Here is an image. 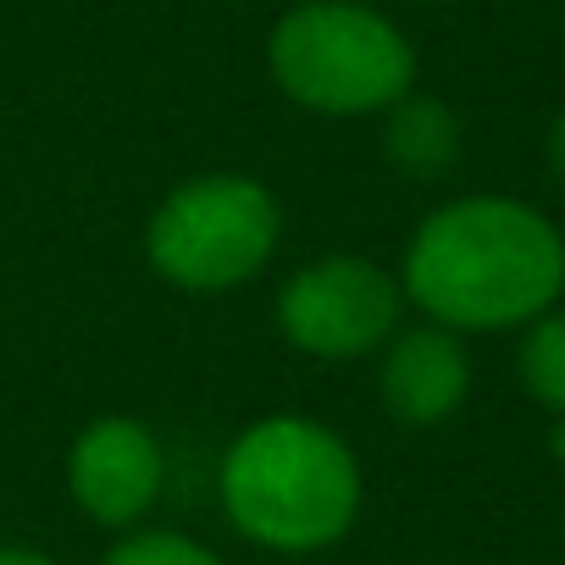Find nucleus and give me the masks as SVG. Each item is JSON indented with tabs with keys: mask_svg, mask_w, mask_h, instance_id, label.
<instances>
[{
	"mask_svg": "<svg viewBox=\"0 0 565 565\" xmlns=\"http://www.w3.org/2000/svg\"><path fill=\"white\" fill-rule=\"evenodd\" d=\"M399 289L427 322L455 333L526 328L565 289V238L543 211L504 194H466L422 216Z\"/></svg>",
	"mask_w": 565,
	"mask_h": 565,
	"instance_id": "f257e3e1",
	"label": "nucleus"
},
{
	"mask_svg": "<svg viewBox=\"0 0 565 565\" xmlns=\"http://www.w3.org/2000/svg\"><path fill=\"white\" fill-rule=\"evenodd\" d=\"M227 526L271 554H322L361 521V460L317 416H260L216 466Z\"/></svg>",
	"mask_w": 565,
	"mask_h": 565,
	"instance_id": "f03ea898",
	"label": "nucleus"
},
{
	"mask_svg": "<svg viewBox=\"0 0 565 565\" xmlns=\"http://www.w3.org/2000/svg\"><path fill=\"white\" fill-rule=\"evenodd\" d=\"M277 89L317 117H383L416 89V51L361 0H300L266 40Z\"/></svg>",
	"mask_w": 565,
	"mask_h": 565,
	"instance_id": "7ed1b4c3",
	"label": "nucleus"
},
{
	"mask_svg": "<svg viewBox=\"0 0 565 565\" xmlns=\"http://www.w3.org/2000/svg\"><path fill=\"white\" fill-rule=\"evenodd\" d=\"M282 244V205L249 172L183 178L145 222V255L156 277L189 295H227L260 277Z\"/></svg>",
	"mask_w": 565,
	"mask_h": 565,
	"instance_id": "20e7f679",
	"label": "nucleus"
},
{
	"mask_svg": "<svg viewBox=\"0 0 565 565\" xmlns=\"http://www.w3.org/2000/svg\"><path fill=\"white\" fill-rule=\"evenodd\" d=\"M405 317V289L372 255H317L277 289V333L300 355H377Z\"/></svg>",
	"mask_w": 565,
	"mask_h": 565,
	"instance_id": "39448f33",
	"label": "nucleus"
},
{
	"mask_svg": "<svg viewBox=\"0 0 565 565\" xmlns=\"http://www.w3.org/2000/svg\"><path fill=\"white\" fill-rule=\"evenodd\" d=\"M161 488L167 449L139 416H95L67 444V493L106 532L145 526V515L161 504Z\"/></svg>",
	"mask_w": 565,
	"mask_h": 565,
	"instance_id": "423d86ee",
	"label": "nucleus"
},
{
	"mask_svg": "<svg viewBox=\"0 0 565 565\" xmlns=\"http://www.w3.org/2000/svg\"><path fill=\"white\" fill-rule=\"evenodd\" d=\"M377 394H383V411L405 427L449 422L471 394V355L460 333L438 322L394 328V339L377 350Z\"/></svg>",
	"mask_w": 565,
	"mask_h": 565,
	"instance_id": "0eeeda50",
	"label": "nucleus"
},
{
	"mask_svg": "<svg viewBox=\"0 0 565 565\" xmlns=\"http://www.w3.org/2000/svg\"><path fill=\"white\" fill-rule=\"evenodd\" d=\"M383 156L411 172V178H438L455 167L460 156V122L444 100L433 95H399L388 111H383Z\"/></svg>",
	"mask_w": 565,
	"mask_h": 565,
	"instance_id": "6e6552de",
	"label": "nucleus"
},
{
	"mask_svg": "<svg viewBox=\"0 0 565 565\" xmlns=\"http://www.w3.org/2000/svg\"><path fill=\"white\" fill-rule=\"evenodd\" d=\"M521 383L548 416H565V311H543L526 322Z\"/></svg>",
	"mask_w": 565,
	"mask_h": 565,
	"instance_id": "1a4fd4ad",
	"label": "nucleus"
},
{
	"mask_svg": "<svg viewBox=\"0 0 565 565\" xmlns=\"http://www.w3.org/2000/svg\"><path fill=\"white\" fill-rule=\"evenodd\" d=\"M100 565H227L211 543L172 532V526H128L100 554Z\"/></svg>",
	"mask_w": 565,
	"mask_h": 565,
	"instance_id": "9d476101",
	"label": "nucleus"
},
{
	"mask_svg": "<svg viewBox=\"0 0 565 565\" xmlns=\"http://www.w3.org/2000/svg\"><path fill=\"white\" fill-rule=\"evenodd\" d=\"M0 565H62V559L34 543H0Z\"/></svg>",
	"mask_w": 565,
	"mask_h": 565,
	"instance_id": "9b49d317",
	"label": "nucleus"
},
{
	"mask_svg": "<svg viewBox=\"0 0 565 565\" xmlns=\"http://www.w3.org/2000/svg\"><path fill=\"white\" fill-rule=\"evenodd\" d=\"M548 167H554V178L565 183V111H559L554 128H548Z\"/></svg>",
	"mask_w": 565,
	"mask_h": 565,
	"instance_id": "f8f14e48",
	"label": "nucleus"
},
{
	"mask_svg": "<svg viewBox=\"0 0 565 565\" xmlns=\"http://www.w3.org/2000/svg\"><path fill=\"white\" fill-rule=\"evenodd\" d=\"M548 449H554V460H565V416H554V438H548Z\"/></svg>",
	"mask_w": 565,
	"mask_h": 565,
	"instance_id": "ddd939ff",
	"label": "nucleus"
}]
</instances>
